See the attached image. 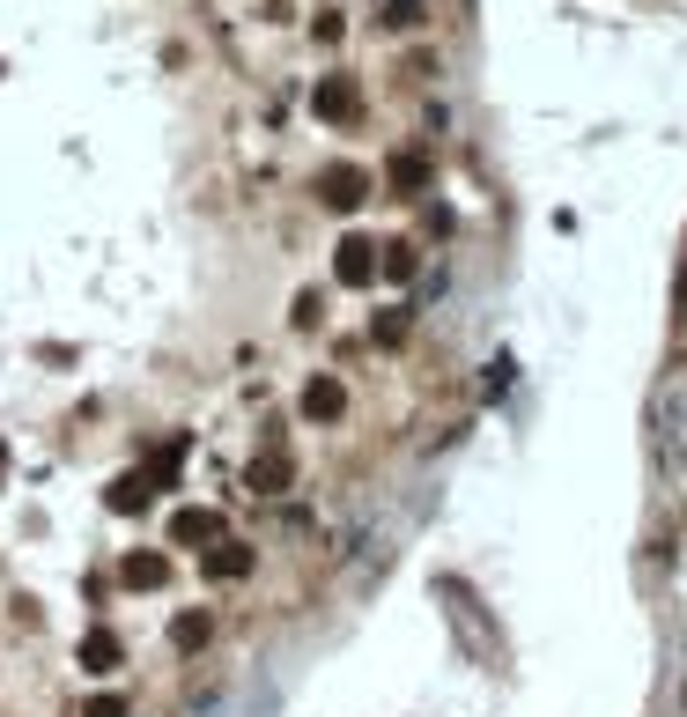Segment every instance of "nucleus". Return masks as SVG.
Listing matches in <instances>:
<instances>
[{"instance_id":"423d86ee","label":"nucleus","mask_w":687,"mask_h":717,"mask_svg":"<svg viewBox=\"0 0 687 717\" xmlns=\"http://www.w3.org/2000/svg\"><path fill=\"white\" fill-rule=\"evenodd\" d=\"M392 185H399V193H422V185H429V156H422V148H399V156H392V171H385Z\"/></svg>"},{"instance_id":"1a4fd4ad","label":"nucleus","mask_w":687,"mask_h":717,"mask_svg":"<svg viewBox=\"0 0 687 717\" xmlns=\"http://www.w3.org/2000/svg\"><path fill=\"white\" fill-rule=\"evenodd\" d=\"M82 666H89V673H111V666H119V636H111V629H97V636L82 644Z\"/></svg>"},{"instance_id":"dca6fc26","label":"nucleus","mask_w":687,"mask_h":717,"mask_svg":"<svg viewBox=\"0 0 687 717\" xmlns=\"http://www.w3.org/2000/svg\"><path fill=\"white\" fill-rule=\"evenodd\" d=\"M82 717H126V703H119V695H89Z\"/></svg>"},{"instance_id":"0eeeda50","label":"nucleus","mask_w":687,"mask_h":717,"mask_svg":"<svg viewBox=\"0 0 687 717\" xmlns=\"http://www.w3.org/2000/svg\"><path fill=\"white\" fill-rule=\"evenodd\" d=\"M207 636H215V614H178V621H170V644H178V651H200L207 644Z\"/></svg>"},{"instance_id":"7ed1b4c3","label":"nucleus","mask_w":687,"mask_h":717,"mask_svg":"<svg viewBox=\"0 0 687 717\" xmlns=\"http://www.w3.org/2000/svg\"><path fill=\"white\" fill-rule=\"evenodd\" d=\"M362 193H370V178H362L355 163H333V171L318 178V200H326V207H340V215H348V207H362Z\"/></svg>"},{"instance_id":"2eb2a0df","label":"nucleus","mask_w":687,"mask_h":717,"mask_svg":"<svg viewBox=\"0 0 687 717\" xmlns=\"http://www.w3.org/2000/svg\"><path fill=\"white\" fill-rule=\"evenodd\" d=\"M385 23L392 30H414V23H422V0H385Z\"/></svg>"},{"instance_id":"f8f14e48","label":"nucleus","mask_w":687,"mask_h":717,"mask_svg":"<svg viewBox=\"0 0 687 717\" xmlns=\"http://www.w3.org/2000/svg\"><path fill=\"white\" fill-rule=\"evenodd\" d=\"M370 341H377V348L407 341V311H399V304H392V311H377V318H370Z\"/></svg>"},{"instance_id":"f03ea898","label":"nucleus","mask_w":687,"mask_h":717,"mask_svg":"<svg viewBox=\"0 0 687 717\" xmlns=\"http://www.w3.org/2000/svg\"><path fill=\"white\" fill-rule=\"evenodd\" d=\"M311 111H318V119H340V126H355V119H362V89L348 82V74H326V82L311 89Z\"/></svg>"},{"instance_id":"9d476101","label":"nucleus","mask_w":687,"mask_h":717,"mask_svg":"<svg viewBox=\"0 0 687 717\" xmlns=\"http://www.w3.org/2000/svg\"><path fill=\"white\" fill-rule=\"evenodd\" d=\"M119 577L133 584V592H148V584H163V555H126V562H119Z\"/></svg>"},{"instance_id":"4468645a","label":"nucleus","mask_w":687,"mask_h":717,"mask_svg":"<svg viewBox=\"0 0 687 717\" xmlns=\"http://www.w3.org/2000/svg\"><path fill=\"white\" fill-rule=\"evenodd\" d=\"M377 274L407 281V274H414V244H385V267H377Z\"/></svg>"},{"instance_id":"39448f33","label":"nucleus","mask_w":687,"mask_h":717,"mask_svg":"<svg viewBox=\"0 0 687 717\" xmlns=\"http://www.w3.org/2000/svg\"><path fill=\"white\" fill-rule=\"evenodd\" d=\"M170 540H178V547H207V540H222V518L215 511H178V518H170Z\"/></svg>"},{"instance_id":"9b49d317","label":"nucleus","mask_w":687,"mask_h":717,"mask_svg":"<svg viewBox=\"0 0 687 717\" xmlns=\"http://www.w3.org/2000/svg\"><path fill=\"white\" fill-rule=\"evenodd\" d=\"M148 488H156L148 474H126V481H111V511H141V503H148Z\"/></svg>"},{"instance_id":"f257e3e1","label":"nucleus","mask_w":687,"mask_h":717,"mask_svg":"<svg viewBox=\"0 0 687 717\" xmlns=\"http://www.w3.org/2000/svg\"><path fill=\"white\" fill-rule=\"evenodd\" d=\"M377 267H385V259H377V244H370V237H348V244L333 252V281H340V289H370Z\"/></svg>"},{"instance_id":"20e7f679","label":"nucleus","mask_w":687,"mask_h":717,"mask_svg":"<svg viewBox=\"0 0 687 717\" xmlns=\"http://www.w3.org/2000/svg\"><path fill=\"white\" fill-rule=\"evenodd\" d=\"M207 577H222V584L252 577V547H244V540H215V547H207Z\"/></svg>"},{"instance_id":"6e6552de","label":"nucleus","mask_w":687,"mask_h":717,"mask_svg":"<svg viewBox=\"0 0 687 717\" xmlns=\"http://www.w3.org/2000/svg\"><path fill=\"white\" fill-rule=\"evenodd\" d=\"M303 414H311V422H333V414H340V385H333V377H311V385H303Z\"/></svg>"},{"instance_id":"ddd939ff","label":"nucleus","mask_w":687,"mask_h":717,"mask_svg":"<svg viewBox=\"0 0 687 717\" xmlns=\"http://www.w3.org/2000/svg\"><path fill=\"white\" fill-rule=\"evenodd\" d=\"M281 481H289V466H281V459H259V466H252V488H259V496H274Z\"/></svg>"}]
</instances>
